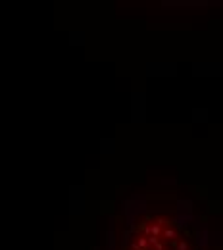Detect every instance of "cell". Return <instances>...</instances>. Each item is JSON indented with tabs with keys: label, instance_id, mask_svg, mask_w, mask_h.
Wrapping results in <instances>:
<instances>
[{
	"label": "cell",
	"instance_id": "2",
	"mask_svg": "<svg viewBox=\"0 0 223 250\" xmlns=\"http://www.w3.org/2000/svg\"><path fill=\"white\" fill-rule=\"evenodd\" d=\"M137 246H140V248H146V246H148V241H146V239H139Z\"/></svg>",
	"mask_w": 223,
	"mask_h": 250
},
{
	"label": "cell",
	"instance_id": "1",
	"mask_svg": "<svg viewBox=\"0 0 223 250\" xmlns=\"http://www.w3.org/2000/svg\"><path fill=\"white\" fill-rule=\"evenodd\" d=\"M163 237H165V239H169V241H171V239H175V231H173V229H167V231L163 233Z\"/></svg>",
	"mask_w": 223,
	"mask_h": 250
},
{
	"label": "cell",
	"instance_id": "3",
	"mask_svg": "<svg viewBox=\"0 0 223 250\" xmlns=\"http://www.w3.org/2000/svg\"><path fill=\"white\" fill-rule=\"evenodd\" d=\"M189 248V246H187V242H181V244H179V250H187Z\"/></svg>",
	"mask_w": 223,
	"mask_h": 250
}]
</instances>
